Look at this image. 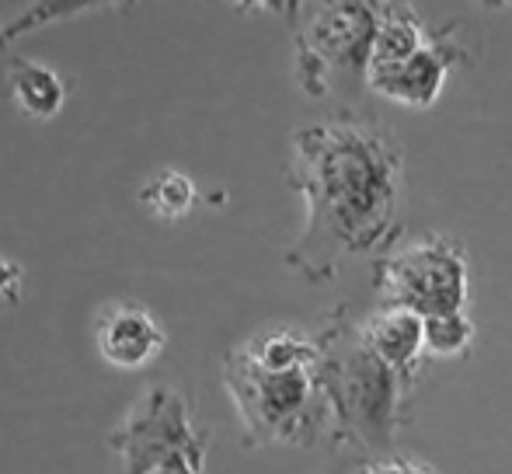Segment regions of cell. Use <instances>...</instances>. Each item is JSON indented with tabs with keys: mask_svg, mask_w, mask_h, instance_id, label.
I'll list each match as a JSON object with an SVG mask.
<instances>
[{
	"mask_svg": "<svg viewBox=\"0 0 512 474\" xmlns=\"http://www.w3.org/2000/svg\"><path fill=\"white\" fill-rule=\"evenodd\" d=\"M286 182L304 199V231L286 265L307 283H328L366 251L401 237L405 150L384 122L342 109L293 133Z\"/></svg>",
	"mask_w": 512,
	"mask_h": 474,
	"instance_id": "cell-1",
	"label": "cell"
},
{
	"mask_svg": "<svg viewBox=\"0 0 512 474\" xmlns=\"http://www.w3.org/2000/svg\"><path fill=\"white\" fill-rule=\"evenodd\" d=\"M317 384L328 401L331 443L387 454L398 440L411 384L363 339V321L338 304L317 332Z\"/></svg>",
	"mask_w": 512,
	"mask_h": 474,
	"instance_id": "cell-2",
	"label": "cell"
},
{
	"mask_svg": "<svg viewBox=\"0 0 512 474\" xmlns=\"http://www.w3.org/2000/svg\"><path fill=\"white\" fill-rule=\"evenodd\" d=\"M223 387L241 415L248 447H269V443L307 447L331 436V415L317 384V363L272 370L237 346L223 359Z\"/></svg>",
	"mask_w": 512,
	"mask_h": 474,
	"instance_id": "cell-3",
	"label": "cell"
},
{
	"mask_svg": "<svg viewBox=\"0 0 512 474\" xmlns=\"http://www.w3.org/2000/svg\"><path fill=\"white\" fill-rule=\"evenodd\" d=\"M387 0H293V74L310 98L366 84Z\"/></svg>",
	"mask_w": 512,
	"mask_h": 474,
	"instance_id": "cell-4",
	"label": "cell"
},
{
	"mask_svg": "<svg viewBox=\"0 0 512 474\" xmlns=\"http://www.w3.org/2000/svg\"><path fill=\"white\" fill-rule=\"evenodd\" d=\"M377 300L387 307L432 318V314L464 311L471 297V258L450 234H425L398 248H387L373 262Z\"/></svg>",
	"mask_w": 512,
	"mask_h": 474,
	"instance_id": "cell-5",
	"label": "cell"
},
{
	"mask_svg": "<svg viewBox=\"0 0 512 474\" xmlns=\"http://www.w3.org/2000/svg\"><path fill=\"white\" fill-rule=\"evenodd\" d=\"M105 447L119 454L122 474H154L171 457L206 464L209 433L196 426L192 408L171 384H150L143 398L105 436Z\"/></svg>",
	"mask_w": 512,
	"mask_h": 474,
	"instance_id": "cell-6",
	"label": "cell"
},
{
	"mask_svg": "<svg viewBox=\"0 0 512 474\" xmlns=\"http://www.w3.org/2000/svg\"><path fill=\"white\" fill-rule=\"evenodd\" d=\"M467 63V46L457 39V25L439 28L436 39L415 56L387 67H370L366 88L405 109H432L446 88V77Z\"/></svg>",
	"mask_w": 512,
	"mask_h": 474,
	"instance_id": "cell-7",
	"label": "cell"
},
{
	"mask_svg": "<svg viewBox=\"0 0 512 474\" xmlns=\"http://www.w3.org/2000/svg\"><path fill=\"white\" fill-rule=\"evenodd\" d=\"M95 346L98 356L115 370H143L164 353L168 335H164L161 321L147 307L122 300V304H108L98 314Z\"/></svg>",
	"mask_w": 512,
	"mask_h": 474,
	"instance_id": "cell-8",
	"label": "cell"
},
{
	"mask_svg": "<svg viewBox=\"0 0 512 474\" xmlns=\"http://www.w3.org/2000/svg\"><path fill=\"white\" fill-rule=\"evenodd\" d=\"M363 339L387 366L401 373L411 387L422 377L425 363V318L408 307L380 304L370 318H363Z\"/></svg>",
	"mask_w": 512,
	"mask_h": 474,
	"instance_id": "cell-9",
	"label": "cell"
},
{
	"mask_svg": "<svg viewBox=\"0 0 512 474\" xmlns=\"http://www.w3.org/2000/svg\"><path fill=\"white\" fill-rule=\"evenodd\" d=\"M7 88H11L14 105L28 119H56L67 102V84L46 63L11 56L7 60Z\"/></svg>",
	"mask_w": 512,
	"mask_h": 474,
	"instance_id": "cell-10",
	"label": "cell"
},
{
	"mask_svg": "<svg viewBox=\"0 0 512 474\" xmlns=\"http://www.w3.org/2000/svg\"><path fill=\"white\" fill-rule=\"evenodd\" d=\"M439 28H429V21L418 14L411 0H387L384 18H380L377 39H373V60L370 67H387L415 56L436 39Z\"/></svg>",
	"mask_w": 512,
	"mask_h": 474,
	"instance_id": "cell-11",
	"label": "cell"
},
{
	"mask_svg": "<svg viewBox=\"0 0 512 474\" xmlns=\"http://www.w3.org/2000/svg\"><path fill=\"white\" fill-rule=\"evenodd\" d=\"M129 4H136V0H28L25 11L0 21V49L11 46L21 35L35 32V28L56 25V21H67L74 14H88L98 11V7H129Z\"/></svg>",
	"mask_w": 512,
	"mask_h": 474,
	"instance_id": "cell-12",
	"label": "cell"
},
{
	"mask_svg": "<svg viewBox=\"0 0 512 474\" xmlns=\"http://www.w3.org/2000/svg\"><path fill=\"white\" fill-rule=\"evenodd\" d=\"M199 189L185 171L164 168L154 171L147 182L140 185V206L157 220H182L196 210Z\"/></svg>",
	"mask_w": 512,
	"mask_h": 474,
	"instance_id": "cell-13",
	"label": "cell"
},
{
	"mask_svg": "<svg viewBox=\"0 0 512 474\" xmlns=\"http://www.w3.org/2000/svg\"><path fill=\"white\" fill-rule=\"evenodd\" d=\"M474 346V321L467 311H446L425 318V356L457 359Z\"/></svg>",
	"mask_w": 512,
	"mask_h": 474,
	"instance_id": "cell-14",
	"label": "cell"
},
{
	"mask_svg": "<svg viewBox=\"0 0 512 474\" xmlns=\"http://www.w3.org/2000/svg\"><path fill=\"white\" fill-rule=\"evenodd\" d=\"M356 474H439V471L432 468V464H425V461H415V457L384 454V457H377V461L363 464Z\"/></svg>",
	"mask_w": 512,
	"mask_h": 474,
	"instance_id": "cell-15",
	"label": "cell"
},
{
	"mask_svg": "<svg viewBox=\"0 0 512 474\" xmlns=\"http://www.w3.org/2000/svg\"><path fill=\"white\" fill-rule=\"evenodd\" d=\"M21 283H25V269L11 258L0 255V300L4 304H18L21 300Z\"/></svg>",
	"mask_w": 512,
	"mask_h": 474,
	"instance_id": "cell-16",
	"label": "cell"
},
{
	"mask_svg": "<svg viewBox=\"0 0 512 474\" xmlns=\"http://www.w3.org/2000/svg\"><path fill=\"white\" fill-rule=\"evenodd\" d=\"M154 474H203V464L192 461V457H171Z\"/></svg>",
	"mask_w": 512,
	"mask_h": 474,
	"instance_id": "cell-17",
	"label": "cell"
},
{
	"mask_svg": "<svg viewBox=\"0 0 512 474\" xmlns=\"http://www.w3.org/2000/svg\"><path fill=\"white\" fill-rule=\"evenodd\" d=\"M234 7H241V11H286L290 14L293 0H230Z\"/></svg>",
	"mask_w": 512,
	"mask_h": 474,
	"instance_id": "cell-18",
	"label": "cell"
},
{
	"mask_svg": "<svg viewBox=\"0 0 512 474\" xmlns=\"http://www.w3.org/2000/svg\"><path fill=\"white\" fill-rule=\"evenodd\" d=\"M481 7H492V11H502V7H512V0H478Z\"/></svg>",
	"mask_w": 512,
	"mask_h": 474,
	"instance_id": "cell-19",
	"label": "cell"
}]
</instances>
